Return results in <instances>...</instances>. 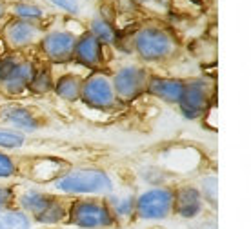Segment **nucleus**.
<instances>
[{"mask_svg": "<svg viewBox=\"0 0 251 229\" xmlns=\"http://www.w3.org/2000/svg\"><path fill=\"white\" fill-rule=\"evenodd\" d=\"M51 186L57 193L71 198H106L115 191L113 178L100 167H78L64 171L58 178L51 182Z\"/></svg>", "mask_w": 251, "mask_h": 229, "instance_id": "1", "label": "nucleus"}, {"mask_svg": "<svg viewBox=\"0 0 251 229\" xmlns=\"http://www.w3.org/2000/svg\"><path fill=\"white\" fill-rule=\"evenodd\" d=\"M135 55L144 64H164L176 56L180 44L170 29L162 25H142L131 37Z\"/></svg>", "mask_w": 251, "mask_h": 229, "instance_id": "2", "label": "nucleus"}, {"mask_svg": "<svg viewBox=\"0 0 251 229\" xmlns=\"http://www.w3.org/2000/svg\"><path fill=\"white\" fill-rule=\"evenodd\" d=\"M17 205L33 222L42 226L66 222L68 215V202L62 197L38 189H24L22 193H17Z\"/></svg>", "mask_w": 251, "mask_h": 229, "instance_id": "3", "label": "nucleus"}, {"mask_svg": "<svg viewBox=\"0 0 251 229\" xmlns=\"http://www.w3.org/2000/svg\"><path fill=\"white\" fill-rule=\"evenodd\" d=\"M66 222L78 229H109L119 224L113 211L109 209L106 198L99 197L69 200Z\"/></svg>", "mask_w": 251, "mask_h": 229, "instance_id": "4", "label": "nucleus"}, {"mask_svg": "<svg viewBox=\"0 0 251 229\" xmlns=\"http://www.w3.org/2000/svg\"><path fill=\"white\" fill-rule=\"evenodd\" d=\"M215 102V82L206 76L186 80L178 109L186 120H201L209 113Z\"/></svg>", "mask_w": 251, "mask_h": 229, "instance_id": "5", "label": "nucleus"}, {"mask_svg": "<svg viewBox=\"0 0 251 229\" xmlns=\"http://www.w3.org/2000/svg\"><path fill=\"white\" fill-rule=\"evenodd\" d=\"M80 102L88 105L89 109L102 113L117 111L119 107H122L113 91V86H111V76L106 71H91L84 78Z\"/></svg>", "mask_w": 251, "mask_h": 229, "instance_id": "6", "label": "nucleus"}, {"mask_svg": "<svg viewBox=\"0 0 251 229\" xmlns=\"http://www.w3.org/2000/svg\"><path fill=\"white\" fill-rule=\"evenodd\" d=\"M109 76L117 99L124 105L135 102L146 93L151 73L144 64H124L119 69H115V73Z\"/></svg>", "mask_w": 251, "mask_h": 229, "instance_id": "7", "label": "nucleus"}, {"mask_svg": "<svg viewBox=\"0 0 251 229\" xmlns=\"http://www.w3.org/2000/svg\"><path fill=\"white\" fill-rule=\"evenodd\" d=\"M173 215V187H148L135 195V218L138 220H166Z\"/></svg>", "mask_w": 251, "mask_h": 229, "instance_id": "8", "label": "nucleus"}, {"mask_svg": "<svg viewBox=\"0 0 251 229\" xmlns=\"http://www.w3.org/2000/svg\"><path fill=\"white\" fill-rule=\"evenodd\" d=\"M76 35L69 29H53L42 35L38 51L50 64H68L73 60Z\"/></svg>", "mask_w": 251, "mask_h": 229, "instance_id": "9", "label": "nucleus"}, {"mask_svg": "<svg viewBox=\"0 0 251 229\" xmlns=\"http://www.w3.org/2000/svg\"><path fill=\"white\" fill-rule=\"evenodd\" d=\"M42 35L44 33H42V25L40 24L20 19H11L2 29L4 42L13 51H22L31 48V46H38Z\"/></svg>", "mask_w": 251, "mask_h": 229, "instance_id": "10", "label": "nucleus"}, {"mask_svg": "<svg viewBox=\"0 0 251 229\" xmlns=\"http://www.w3.org/2000/svg\"><path fill=\"white\" fill-rule=\"evenodd\" d=\"M206 209L202 195L197 186L184 184L173 187V215L184 220H195Z\"/></svg>", "mask_w": 251, "mask_h": 229, "instance_id": "11", "label": "nucleus"}, {"mask_svg": "<svg viewBox=\"0 0 251 229\" xmlns=\"http://www.w3.org/2000/svg\"><path fill=\"white\" fill-rule=\"evenodd\" d=\"M73 62L91 71H100L104 64V46L89 31H84L76 37Z\"/></svg>", "mask_w": 251, "mask_h": 229, "instance_id": "12", "label": "nucleus"}, {"mask_svg": "<svg viewBox=\"0 0 251 229\" xmlns=\"http://www.w3.org/2000/svg\"><path fill=\"white\" fill-rule=\"evenodd\" d=\"M184 87H186V80L184 78H176V76H162V75H151L146 93L155 97L160 102L166 104L178 105L180 99H182Z\"/></svg>", "mask_w": 251, "mask_h": 229, "instance_id": "13", "label": "nucleus"}, {"mask_svg": "<svg viewBox=\"0 0 251 229\" xmlns=\"http://www.w3.org/2000/svg\"><path fill=\"white\" fill-rule=\"evenodd\" d=\"M35 62L29 58H20L17 60L15 68L11 69V73L7 75L4 80L0 82V91L6 97H20L27 91L29 82H31L33 75H35Z\"/></svg>", "mask_w": 251, "mask_h": 229, "instance_id": "14", "label": "nucleus"}, {"mask_svg": "<svg viewBox=\"0 0 251 229\" xmlns=\"http://www.w3.org/2000/svg\"><path fill=\"white\" fill-rule=\"evenodd\" d=\"M0 122L11 126V129H17L20 133H33L42 127V120L24 105L7 104L0 107Z\"/></svg>", "mask_w": 251, "mask_h": 229, "instance_id": "15", "label": "nucleus"}, {"mask_svg": "<svg viewBox=\"0 0 251 229\" xmlns=\"http://www.w3.org/2000/svg\"><path fill=\"white\" fill-rule=\"evenodd\" d=\"M82 78L80 75L76 73H64L58 78H55L53 84V93L57 95L58 99L64 102H78L80 100V91H82Z\"/></svg>", "mask_w": 251, "mask_h": 229, "instance_id": "16", "label": "nucleus"}, {"mask_svg": "<svg viewBox=\"0 0 251 229\" xmlns=\"http://www.w3.org/2000/svg\"><path fill=\"white\" fill-rule=\"evenodd\" d=\"M106 202L109 205V209L113 211L117 222H127V220L135 218V195H131V193L119 195L113 191L106 197Z\"/></svg>", "mask_w": 251, "mask_h": 229, "instance_id": "17", "label": "nucleus"}, {"mask_svg": "<svg viewBox=\"0 0 251 229\" xmlns=\"http://www.w3.org/2000/svg\"><path fill=\"white\" fill-rule=\"evenodd\" d=\"M88 31L91 33L104 48H106V46H113V44H117V40H119V33L115 29V25L107 19L100 17V15L91 19Z\"/></svg>", "mask_w": 251, "mask_h": 229, "instance_id": "18", "label": "nucleus"}, {"mask_svg": "<svg viewBox=\"0 0 251 229\" xmlns=\"http://www.w3.org/2000/svg\"><path fill=\"white\" fill-rule=\"evenodd\" d=\"M53 84H55V78L51 69L48 66H37L27 91L33 95H48L53 91Z\"/></svg>", "mask_w": 251, "mask_h": 229, "instance_id": "19", "label": "nucleus"}, {"mask_svg": "<svg viewBox=\"0 0 251 229\" xmlns=\"http://www.w3.org/2000/svg\"><path fill=\"white\" fill-rule=\"evenodd\" d=\"M33 220L19 207L0 213V229H31Z\"/></svg>", "mask_w": 251, "mask_h": 229, "instance_id": "20", "label": "nucleus"}, {"mask_svg": "<svg viewBox=\"0 0 251 229\" xmlns=\"http://www.w3.org/2000/svg\"><path fill=\"white\" fill-rule=\"evenodd\" d=\"M13 17L20 20H27V22H40L46 17V11L40 6L33 4V2H15L11 7Z\"/></svg>", "mask_w": 251, "mask_h": 229, "instance_id": "21", "label": "nucleus"}, {"mask_svg": "<svg viewBox=\"0 0 251 229\" xmlns=\"http://www.w3.org/2000/svg\"><path fill=\"white\" fill-rule=\"evenodd\" d=\"M197 187H199V191H201L204 204L209 205L211 209H215V207H217V177H215V175L202 177L201 186H197Z\"/></svg>", "mask_w": 251, "mask_h": 229, "instance_id": "22", "label": "nucleus"}, {"mask_svg": "<svg viewBox=\"0 0 251 229\" xmlns=\"http://www.w3.org/2000/svg\"><path fill=\"white\" fill-rule=\"evenodd\" d=\"M25 144V135L11 127H0V149H20Z\"/></svg>", "mask_w": 251, "mask_h": 229, "instance_id": "23", "label": "nucleus"}, {"mask_svg": "<svg viewBox=\"0 0 251 229\" xmlns=\"http://www.w3.org/2000/svg\"><path fill=\"white\" fill-rule=\"evenodd\" d=\"M19 175V164L13 160V156L0 149V178H13Z\"/></svg>", "mask_w": 251, "mask_h": 229, "instance_id": "24", "label": "nucleus"}, {"mask_svg": "<svg viewBox=\"0 0 251 229\" xmlns=\"http://www.w3.org/2000/svg\"><path fill=\"white\" fill-rule=\"evenodd\" d=\"M17 205V191L11 186H0V213Z\"/></svg>", "mask_w": 251, "mask_h": 229, "instance_id": "25", "label": "nucleus"}, {"mask_svg": "<svg viewBox=\"0 0 251 229\" xmlns=\"http://www.w3.org/2000/svg\"><path fill=\"white\" fill-rule=\"evenodd\" d=\"M51 6L58 7L60 11L68 15H78L80 13V0H48Z\"/></svg>", "mask_w": 251, "mask_h": 229, "instance_id": "26", "label": "nucleus"}, {"mask_svg": "<svg viewBox=\"0 0 251 229\" xmlns=\"http://www.w3.org/2000/svg\"><path fill=\"white\" fill-rule=\"evenodd\" d=\"M6 13H7L6 2H4V0H0V22L4 20V17H6Z\"/></svg>", "mask_w": 251, "mask_h": 229, "instance_id": "27", "label": "nucleus"}, {"mask_svg": "<svg viewBox=\"0 0 251 229\" xmlns=\"http://www.w3.org/2000/svg\"><path fill=\"white\" fill-rule=\"evenodd\" d=\"M137 2H140V4H150V2H153V0H137Z\"/></svg>", "mask_w": 251, "mask_h": 229, "instance_id": "28", "label": "nucleus"}]
</instances>
